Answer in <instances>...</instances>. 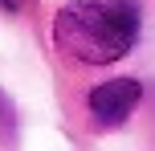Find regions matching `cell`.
I'll return each instance as SVG.
<instances>
[{
	"label": "cell",
	"mask_w": 155,
	"mask_h": 151,
	"mask_svg": "<svg viewBox=\"0 0 155 151\" xmlns=\"http://www.w3.org/2000/svg\"><path fill=\"white\" fill-rule=\"evenodd\" d=\"M53 37L78 61L106 65L131 53L139 37V8L127 0H74L57 12Z\"/></svg>",
	"instance_id": "6da1fadb"
},
{
	"label": "cell",
	"mask_w": 155,
	"mask_h": 151,
	"mask_svg": "<svg viewBox=\"0 0 155 151\" xmlns=\"http://www.w3.org/2000/svg\"><path fill=\"white\" fill-rule=\"evenodd\" d=\"M139 94H143L139 82H131V78L102 82V86L90 90V114H94L98 123H106V127H118V123L139 106Z\"/></svg>",
	"instance_id": "7a4b0ae2"
},
{
	"label": "cell",
	"mask_w": 155,
	"mask_h": 151,
	"mask_svg": "<svg viewBox=\"0 0 155 151\" xmlns=\"http://www.w3.org/2000/svg\"><path fill=\"white\" fill-rule=\"evenodd\" d=\"M0 8H8V12H16V8H21V0H0Z\"/></svg>",
	"instance_id": "3957f363"
}]
</instances>
